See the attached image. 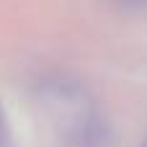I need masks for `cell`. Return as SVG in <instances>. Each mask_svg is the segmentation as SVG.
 <instances>
[{"label": "cell", "mask_w": 147, "mask_h": 147, "mask_svg": "<svg viewBox=\"0 0 147 147\" xmlns=\"http://www.w3.org/2000/svg\"><path fill=\"white\" fill-rule=\"evenodd\" d=\"M0 127H3V121H0Z\"/></svg>", "instance_id": "cell-3"}, {"label": "cell", "mask_w": 147, "mask_h": 147, "mask_svg": "<svg viewBox=\"0 0 147 147\" xmlns=\"http://www.w3.org/2000/svg\"><path fill=\"white\" fill-rule=\"evenodd\" d=\"M124 13H147V0H109Z\"/></svg>", "instance_id": "cell-2"}, {"label": "cell", "mask_w": 147, "mask_h": 147, "mask_svg": "<svg viewBox=\"0 0 147 147\" xmlns=\"http://www.w3.org/2000/svg\"><path fill=\"white\" fill-rule=\"evenodd\" d=\"M70 147H111L106 124L101 121L98 114L83 111V116L78 119V124L70 134Z\"/></svg>", "instance_id": "cell-1"}]
</instances>
